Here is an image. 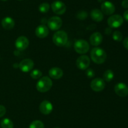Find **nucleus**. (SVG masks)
Wrapping results in <instances>:
<instances>
[{
    "mask_svg": "<svg viewBox=\"0 0 128 128\" xmlns=\"http://www.w3.org/2000/svg\"><path fill=\"white\" fill-rule=\"evenodd\" d=\"M107 55L104 50L101 48L96 47L91 51V60L97 64H101L106 61Z\"/></svg>",
    "mask_w": 128,
    "mask_h": 128,
    "instance_id": "nucleus-1",
    "label": "nucleus"
},
{
    "mask_svg": "<svg viewBox=\"0 0 128 128\" xmlns=\"http://www.w3.org/2000/svg\"><path fill=\"white\" fill-rule=\"evenodd\" d=\"M52 82L50 77L45 76L40 79L36 84V89L40 92H46L52 87Z\"/></svg>",
    "mask_w": 128,
    "mask_h": 128,
    "instance_id": "nucleus-2",
    "label": "nucleus"
},
{
    "mask_svg": "<svg viewBox=\"0 0 128 128\" xmlns=\"http://www.w3.org/2000/svg\"><path fill=\"white\" fill-rule=\"evenodd\" d=\"M68 40V34L64 31H58L54 34L52 36V41L58 46H63L67 43Z\"/></svg>",
    "mask_w": 128,
    "mask_h": 128,
    "instance_id": "nucleus-3",
    "label": "nucleus"
},
{
    "mask_svg": "<svg viewBox=\"0 0 128 128\" xmlns=\"http://www.w3.org/2000/svg\"><path fill=\"white\" fill-rule=\"evenodd\" d=\"M75 51L80 54H84L89 51L90 45L87 41L82 39L77 40L74 44Z\"/></svg>",
    "mask_w": 128,
    "mask_h": 128,
    "instance_id": "nucleus-4",
    "label": "nucleus"
},
{
    "mask_svg": "<svg viewBox=\"0 0 128 128\" xmlns=\"http://www.w3.org/2000/svg\"><path fill=\"white\" fill-rule=\"evenodd\" d=\"M123 18L120 15H114L108 19V24L111 28H116L123 23Z\"/></svg>",
    "mask_w": 128,
    "mask_h": 128,
    "instance_id": "nucleus-5",
    "label": "nucleus"
},
{
    "mask_svg": "<svg viewBox=\"0 0 128 128\" xmlns=\"http://www.w3.org/2000/svg\"><path fill=\"white\" fill-rule=\"evenodd\" d=\"M62 24V20L58 16H52L48 21V26L49 28L52 31H56L61 27Z\"/></svg>",
    "mask_w": 128,
    "mask_h": 128,
    "instance_id": "nucleus-6",
    "label": "nucleus"
},
{
    "mask_svg": "<svg viewBox=\"0 0 128 128\" xmlns=\"http://www.w3.org/2000/svg\"><path fill=\"white\" fill-rule=\"evenodd\" d=\"M51 9L55 14L61 15L66 12V6L62 1H55L51 4Z\"/></svg>",
    "mask_w": 128,
    "mask_h": 128,
    "instance_id": "nucleus-7",
    "label": "nucleus"
},
{
    "mask_svg": "<svg viewBox=\"0 0 128 128\" xmlns=\"http://www.w3.org/2000/svg\"><path fill=\"white\" fill-rule=\"evenodd\" d=\"M90 65V58L87 55H81L76 60L77 67L80 70H86Z\"/></svg>",
    "mask_w": 128,
    "mask_h": 128,
    "instance_id": "nucleus-8",
    "label": "nucleus"
},
{
    "mask_svg": "<svg viewBox=\"0 0 128 128\" xmlns=\"http://www.w3.org/2000/svg\"><path fill=\"white\" fill-rule=\"evenodd\" d=\"M90 85L92 90L94 91L101 92L105 88L104 80L101 78H96L91 81Z\"/></svg>",
    "mask_w": 128,
    "mask_h": 128,
    "instance_id": "nucleus-9",
    "label": "nucleus"
},
{
    "mask_svg": "<svg viewBox=\"0 0 128 128\" xmlns=\"http://www.w3.org/2000/svg\"><path fill=\"white\" fill-rule=\"evenodd\" d=\"M34 61L30 58H26L22 60L19 64L20 70L23 72H28L31 71L34 67Z\"/></svg>",
    "mask_w": 128,
    "mask_h": 128,
    "instance_id": "nucleus-10",
    "label": "nucleus"
},
{
    "mask_svg": "<svg viewBox=\"0 0 128 128\" xmlns=\"http://www.w3.org/2000/svg\"><path fill=\"white\" fill-rule=\"evenodd\" d=\"M115 93L120 97H126L128 95V87L124 83H118L114 86Z\"/></svg>",
    "mask_w": 128,
    "mask_h": 128,
    "instance_id": "nucleus-11",
    "label": "nucleus"
},
{
    "mask_svg": "<svg viewBox=\"0 0 128 128\" xmlns=\"http://www.w3.org/2000/svg\"><path fill=\"white\" fill-rule=\"evenodd\" d=\"M30 44L28 38L24 36H21L18 38L15 42V46L19 50H24L27 48Z\"/></svg>",
    "mask_w": 128,
    "mask_h": 128,
    "instance_id": "nucleus-12",
    "label": "nucleus"
},
{
    "mask_svg": "<svg viewBox=\"0 0 128 128\" xmlns=\"http://www.w3.org/2000/svg\"><path fill=\"white\" fill-rule=\"evenodd\" d=\"M101 11L106 15H111L115 11V6L110 1H104L101 5Z\"/></svg>",
    "mask_w": 128,
    "mask_h": 128,
    "instance_id": "nucleus-13",
    "label": "nucleus"
},
{
    "mask_svg": "<svg viewBox=\"0 0 128 128\" xmlns=\"http://www.w3.org/2000/svg\"><path fill=\"white\" fill-rule=\"evenodd\" d=\"M39 109L42 114H44V115H48L52 112V109H53V106L50 101L45 100L40 104Z\"/></svg>",
    "mask_w": 128,
    "mask_h": 128,
    "instance_id": "nucleus-14",
    "label": "nucleus"
},
{
    "mask_svg": "<svg viewBox=\"0 0 128 128\" xmlns=\"http://www.w3.org/2000/svg\"><path fill=\"white\" fill-rule=\"evenodd\" d=\"M35 34L40 38H46L49 34V29L45 25H40L35 30Z\"/></svg>",
    "mask_w": 128,
    "mask_h": 128,
    "instance_id": "nucleus-15",
    "label": "nucleus"
},
{
    "mask_svg": "<svg viewBox=\"0 0 128 128\" xmlns=\"http://www.w3.org/2000/svg\"><path fill=\"white\" fill-rule=\"evenodd\" d=\"M90 41L93 46H98L102 41V35L100 32L94 33L90 36Z\"/></svg>",
    "mask_w": 128,
    "mask_h": 128,
    "instance_id": "nucleus-16",
    "label": "nucleus"
},
{
    "mask_svg": "<svg viewBox=\"0 0 128 128\" xmlns=\"http://www.w3.org/2000/svg\"><path fill=\"white\" fill-rule=\"evenodd\" d=\"M49 75L51 78L53 79H61L63 75V71L59 67H53L51 68L49 70Z\"/></svg>",
    "mask_w": 128,
    "mask_h": 128,
    "instance_id": "nucleus-17",
    "label": "nucleus"
},
{
    "mask_svg": "<svg viewBox=\"0 0 128 128\" xmlns=\"http://www.w3.org/2000/svg\"><path fill=\"white\" fill-rule=\"evenodd\" d=\"M1 25L5 30H11L14 28L15 22L11 17H5L1 21Z\"/></svg>",
    "mask_w": 128,
    "mask_h": 128,
    "instance_id": "nucleus-18",
    "label": "nucleus"
},
{
    "mask_svg": "<svg viewBox=\"0 0 128 128\" xmlns=\"http://www.w3.org/2000/svg\"><path fill=\"white\" fill-rule=\"evenodd\" d=\"M90 15H91L92 20L96 21V22H100L104 18L103 13L99 9H94V10H92L91 11Z\"/></svg>",
    "mask_w": 128,
    "mask_h": 128,
    "instance_id": "nucleus-19",
    "label": "nucleus"
},
{
    "mask_svg": "<svg viewBox=\"0 0 128 128\" xmlns=\"http://www.w3.org/2000/svg\"><path fill=\"white\" fill-rule=\"evenodd\" d=\"M1 126L2 128H13L14 124L12 120L8 118H5L1 120Z\"/></svg>",
    "mask_w": 128,
    "mask_h": 128,
    "instance_id": "nucleus-20",
    "label": "nucleus"
},
{
    "mask_svg": "<svg viewBox=\"0 0 128 128\" xmlns=\"http://www.w3.org/2000/svg\"><path fill=\"white\" fill-rule=\"evenodd\" d=\"M114 78V72L111 70H106L103 74V80L106 82H110Z\"/></svg>",
    "mask_w": 128,
    "mask_h": 128,
    "instance_id": "nucleus-21",
    "label": "nucleus"
},
{
    "mask_svg": "<svg viewBox=\"0 0 128 128\" xmlns=\"http://www.w3.org/2000/svg\"><path fill=\"white\" fill-rule=\"evenodd\" d=\"M29 128H44V125L41 120H36L30 124Z\"/></svg>",
    "mask_w": 128,
    "mask_h": 128,
    "instance_id": "nucleus-22",
    "label": "nucleus"
},
{
    "mask_svg": "<svg viewBox=\"0 0 128 128\" xmlns=\"http://www.w3.org/2000/svg\"><path fill=\"white\" fill-rule=\"evenodd\" d=\"M50 6L48 3H41V5L39 6V11L41 13H46L50 10Z\"/></svg>",
    "mask_w": 128,
    "mask_h": 128,
    "instance_id": "nucleus-23",
    "label": "nucleus"
},
{
    "mask_svg": "<svg viewBox=\"0 0 128 128\" xmlns=\"http://www.w3.org/2000/svg\"><path fill=\"white\" fill-rule=\"evenodd\" d=\"M42 72L41 70H38V69H35V70H32V72L30 74L31 78H32L33 79H38L42 76Z\"/></svg>",
    "mask_w": 128,
    "mask_h": 128,
    "instance_id": "nucleus-24",
    "label": "nucleus"
},
{
    "mask_svg": "<svg viewBox=\"0 0 128 128\" xmlns=\"http://www.w3.org/2000/svg\"><path fill=\"white\" fill-rule=\"evenodd\" d=\"M112 38L116 41H121L122 40V35L120 31H115L112 34Z\"/></svg>",
    "mask_w": 128,
    "mask_h": 128,
    "instance_id": "nucleus-25",
    "label": "nucleus"
},
{
    "mask_svg": "<svg viewBox=\"0 0 128 128\" xmlns=\"http://www.w3.org/2000/svg\"><path fill=\"white\" fill-rule=\"evenodd\" d=\"M88 13L85 11H81L80 12L78 13L77 14V18L79 20H83L87 18Z\"/></svg>",
    "mask_w": 128,
    "mask_h": 128,
    "instance_id": "nucleus-26",
    "label": "nucleus"
},
{
    "mask_svg": "<svg viewBox=\"0 0 128 128\" xmlns=\"http://www.w3.org/2000/svg\"><path fill=\"white\" fill-rule=\"evenodd\" d=\"M94 71L92 69H87L86 71V75L88 78H92L95 75Z\"/></svg>",
    "mask_w": 128,
    "mask_h": 128,
    "instance_id": "nucleus-27",
    "label": "nucleus"
},
{
    "mask_svg": "<svg viewBox=\"0 0 128 128\" xmlns=\"http://www.w3.org/2000/svg\"><path fill=\"white\" fill-rule=\"evenodd\" d=\"M6 109L4 105H0V117L4 116V114H6Z\"/></svg>",
    "mask_w": 128,
    "mask_h": 128,
    "instance_id": "nucleus-28",
    "label": "nucleus"
},
{
    "mask_svg": "<svg viewBox=\"0 0 128 128\" xmlns=\"http://www.w3.org/2000/svg\"><path fill=\"white\" fill-rule=\"evenodd\" d=\"M122 7L125 9L128 8V0H123L122 1V3H121Z\"/></svg>",
    "mask_w": 128,
    "mask_h": 128,
    "instance_id": "nucleus-29",
    "label": "nucleus"
},
{
    "mask_svg": "<svg viewBox=\"0 0 128 128\" xmlns=\"http://www.w3.org/2000/svg\"><path fill=\"white\" fill-rule=\"evenodd\" d=\"M123 46H124L125 48L128 50V36L125 38V39L123 41Z\"/></svg>",
    "mask_w": 128,
    "mask_h": 128,
    "instance_id": "nucleus-30",
    "label": "nucleus"
},
{
    "mask_svg": "<svg viewBox=\"0 0 128 128\" xmlns=\"http://www.w3.org/2000/svg\"><path fill=\"white\" fill-rule=\"evenodd\" d=\"M111 33H112V28L110 27L106 28V30H105V33H106V35H110Z\"/></svg>",
    "mask_w": 128,
    "mask_h": 128,
    "instance_id": "nucleus-31",
    "label": "nucleus"
},
{
    "mask_svg": "<svg viewBox=\"0 0 128 128\" xmlns=\"http://www.w3.org/2000/svg\"><path fill=\"white\" fill-rule=\"evenodd\" d=\"M123 16H124V18L125 19V20L128 21V10L124 11V13L123 14Z\"/></svg>",
    "mask_w": 128,
    "mask_h": 128,
    "instance_id": "nucleus-32",
    "label": "nucleus"
},
{
    "mask_svg": "<svg viewBox=\"0 0 128 128\" xmlns=\"http://www.w3.org/2000/svg\"><path fill=\"white\" fill-rule=\"evenodd\" d=\"M98 2H100V3H103L104 1V0H98Z\"/></svg>",
    "mask_w": 128,
    "mask_h": 128,
    "instance_id": "nucleus-33",
    "label": "nucleus"
},
{
    "mask_svg": "<svg viewBox=\"0 0 128 128\" xmlns=\"http://www.w3.org/2000/svg\"><path fill=\"white\" fill-rule=\"evenodd\" d=\"M1 1H8V0H1Z\"/></svg>",
    "mask_w": 128,
    "mask_h": 128,
    "instance_id": "nucleus-34",
    "label": "nucleus"
},
{
    "mask_svg": "<svg viewBox=\"0 0 128 128\" xmlns=\"http://www.w3.org/2000/svg\"><path fill=\"white\" fill-rule=\"evenodd\" d=\"M54 128H60V127H54Z\"/></svg>",
    "mask_w": 128,
    "mask_h": 128,
    "instance_id": "nucleus-35",
    "label": "nucleus"
},
{
    "mask_svg": "<svg viewBox=\"0 0 128 128\" xmlns=\"http://www.w3.org/2000/svg\"><path fill=\"white\" fill-rule=\"evenodd\" d=\"M19 1H22V0H19Z\"/></svg>",
    "mask_w": 128,
    "mask_h": 128,
    "instance_id": "nucleus-36",
    "label": "nucleus"
}]
</instances>
